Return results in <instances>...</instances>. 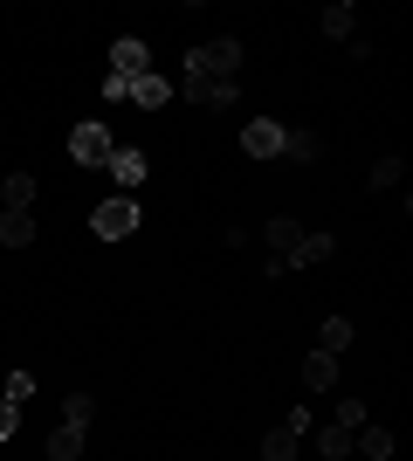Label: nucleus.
<instances>
[{
  "label": "nucleus",
  "instance_id": "nucleus-1",
  "mask_svg": "<svg viewBox=\"0 0 413 461\" xmlns=\"http://www.w3.org/2000/svg\"><path fill=\"white\" fill-rule=\"evenodd\" d=\"M179 77H193V83H241V41H235V35L200 41L193 56H186V69H179Z\"/></svg>",
  "mask_w": 413,
  "mask_h": 461
},
{
  "label": "nucleus",
  "instance_id": "nucleus-2",
  "mask_svg": "<svg viewBox=\"0 0 413 461\" xmlns=\"http://www.w3.org/2000/svg\"><path fill=\"white\" fill-rule=\"evenodd\" d=\"M138 221H145V207H138L131 193H118V200H103V207L90 213L97 241H124V234H138Z\"/></svg>",
  "mask_w": 413,
  "mask_h": 461
},
{
  "label": "nucleus",
  "instance_id": "nucleus-3",
  "mask_svg": "<svg viewBox=\"0 0 413 461\" xmlns=\"http://www.w3.org/2000/svg\"><path fill=\"white\" fill-rule=\"evenodd\" d=\"M111 152H118V145H111V124H103V117H83L76 131H69V158H76V166H111Z\"/></svg>",
  "mask_w": 413,
  "mask_h": 461
},
{
  "label": "nucleus",
  "instance_id": "nucleus-4",
  "mask_svg": "<svg viewBox=\"0 0 413 461\" xmlns=\"http://www.w3.org/2000/svg\"><path fill=\"white\" fill-rule=\"evenodd\" d=\"M283 131H290V124H275V117H248V124H241V152L248 158H283Z\"/></svg>",
  "mask_w": 413,
  "mask_h": 461
},
{
  "label": "nucleus",
  "instance_id": "nucleus-5",
  "mask_svg": "<svg viewBox=\"0 0 413 461\" xmlns=\"http://www.w3.org/2000/svg\"><path fill=\"white\" fill-rule=\"evenodd\" d=\"M111 77H124V83L152 77V49H145L138 35H118V41H111Z\"/></svg>",
  "mask_w": 413,
  "mask_h": 461
},
{
  "label": "nucleus",
  "instance_id": "nucleus-6",
  "mask_svg": "<svg viewBox=\"0 0 413 461\" xmlns=\"http://www.w3.org/2000/svg\"><path fill=\"white\" fill-rule=\"evenodd\" d=\"M173 90L186 96V104H200V111H228V104L241 96V83H193V77H179Z\"/></svg>",
  "mask_w": 413,
  "mask_h": 461
},
{
  "label": "nucleus",
  "instance_id": "nucleus-7",
  "mask_svg": "<svg viewBox=\"0 0 413 461\" xmlns=\"http://www.w3.org/2000/svg\"><path fill=\"white\" fill-rule=\"evenodd\" d=\"M331 249H337V234H324V228H303V241L290 249L283 276H290V269H317V262H331Z\"/></svg>",
  "mask_w": 413,
  "mask_h": 461
},
{
  "label": "nucleus",
  "instance_id": "nucleus-8",
  "mask_svg": "<svg viewBox=\"0 0 413 461\" xmlns=\"http://www.w3.org/2000/svg\"><path fill=\"white\" fill-rule=\"evenodd\" d=\"M103 173L118 179V186H145V173H152V158L138 152V145H118V152H111V166H103Z\"/></svg>",
  "mask_w": 413,
  "mask_h": 461
},
{
  "label": "nucleus",
  "instance_id": "nucleus-9",
  "mask_svg": "<svg viewBox=\"0 0 413 461\" xmlns=\"http://www.w3.org/2000/svg\"><path fill=\"white\" fill-rule=\"evenodd\" d=\"M124 96H131L138 111H166V104H173V77H131Z\"/></svg>",
  "mask_w": 413,
  "mask_h": 461
},
{
  "label": "nucleus",
  "instance_id": "nucleus-10",
  "mask_svg": "<svg viewBox=\"0 0 413 461\" xmlns=\"http://www.w3.org/2000/svg\"><path fill=\"white\" fill-rule=\"evenodd\" d=\"M0 213H35V179H28V173L0 179Z\"/></svg>",
  "mask_w": 413,
  "mask_h": 461
},
{
  "label": "nucleus",
  "instance_id": "nucleus-11",
  "mask_svg": "<svg viewBox=\"0 0 413 461\" xmlns=\"http://www.w3.org/2000/svg\"><path fill=\"white\" fill-rule=\"evenodd\" d=\"M303 385H310V393H331L337 385V358L331 351H310V358H303Z\"/></svg>",
  "mask_w": 413,
  "mask_h": 461
},
{
  "label": "nucleus",
  "instance_id": "nucleus-12",
  "mask_svg": "<svg viewBox=\"0 0 413 461\" xmlns=\"http://www.w3.org/2000/svg\"><path fill=\"white\" fill-rule=\"evenodd\" d=\"M317 455H324V461H352V427H317Z\"/></svg>",
  "mask_w": 413,
  "mask_h": 461
},
{
  "label": "nucleus",
  "instance_id": "nucleus-13",
  "mask_svg": "<svg viewBox=\"0 0 413 461\" xmlns=\"http://www.w3.org/2000/svg\"><path fill=\"white\" fill-rule=\"evenodd\" d=\"M352 455L386 461V455H393V434H386V427H358V434H352Z\"/></svg>",
  "mask_w": 413,
  "mask_h": 461
},
{
  "label": "nucleus",
  "instance_id": "nucleus-14",
  "mask_svg": "<svg viewBox=\"0 0 413 461\" xmlns=\"http://www.w3.org/2000/svg\"><path fill=\"white\" fill-rule=\"evenodd\" d=\"M283 152H290L296 166H317V158H324V138L317 131H283Z\"/></svg>",
  "mask_w": 413,
  "mask_h": 461
},
{
  "label": "nucleus",
  "instance_id": "nucleus-15",
  "mask_svg": "<svg viewBox=\"0 0 413 461\" xmlns=\"http://www.w3.org/2000/svg\"><path fill=\"white\" fill-rule=\"evenodd\" d=\"M83 434H90V427H69V420H62L56 434H49V461H76L83 455Z\"/></svg>",
  "mask_w": 413,
  "mask_h": 461
},
{
  "label": "nucleus",
  "instance_id": "nucleus-16",
  "mask_svg": "<svg viewBox=\"0 0 413 461\" xmlns=\"http://www.w3.org/2000/svg\"><path fill=\"white\" fill-rule=\"evenodd\" d=\"M317 28H324V35L331 41H345L358 28V14H352V0H331V7H324V21H317Z\"/></svg>",
  "mask_w": 413,
  "mask_h": 461
},
{
  "label": "nucleus",
  "instance_id": "nucleus-17",
  "mask_svg": "<svg viewBox=\"0 0 413 461\" xmlns=\"http://www.w3.org/2000/svg\"><path fill=\"white\" fill-rule=\"evenodd\" d=\"M0 241H7V249H28V241H35V213H0Z\"/></svg>",
  "mask_w": 413,
  "mask_h": 461
},
{
  "label": "nucleus",
  "instance_id": "nucleus-18",
  "mask_svg": "<svg viewBox=\"0 0 413 461\" xmlns=\"http://www.w3.org/2000/svg\"><path fill=\"white\" fill-rule=\"evenodd\" d=\"M296 441H303V434H290V427H269V434H262V461H296Z\"/></svg>",
  "mask_w": 413,
  "mask_h": 461
},
{
  "label": "nucleus",
  "instance_id": "nucleus-19",
  "mask_svg": "<svg viewBox=\"0 0 413 461\" xmlns=\"http://www.w3.org/2000/svg\"><path fill=\"white\" fill-rule=\"evenodd\" d=\"M345 345H352V324H345V317H324V330H317V351H331V358H337Z\"/></svg>",
  "mask_w": 413,
  "mask_h": 461
},
{
  "label": "nucleus",
  "instance_id": "nucleus-20",
  "mask_svg": "<svg viewBox=\"0 0 413 461\" xmlns=\"http://www.w3.org/2000/svg\"><path fill=\"white\" fill-rule=\"evenodd\" d=\"M62 420H69V427H90V420H97V400H90V393H69V400H62Z\"/></svg>",
  "mask_w": 413,
  "mask_h": 461
},
{
  "label": "nucleus",
  "instance_id": "nucleus-21",
  "mask_svg": "<svg viewBox=\"0 0 413 461\" xmlns=\"http://www.w3.org/2000/svg\"><path fill=\"white\" fill-rule=\"evenodd\" d=\"M28 393H35V372H7V385H0V400H28Z\"/></svg>",
  "mask_w": 413,
  "mask_h": 461
},
{
  "label": "nucleus",
  "instance_id": "nucleus-22",
  "mask_svg": "<svg viewBox=\"0 0 413 461\" xmlns=\"http://www.w3.org/2000/svg\"><path fill=\"white\" fill-rule=\"evenodd\" d=\"M373 186H400V158H393V152L373 166Z\"/></svg>",
  "mask_w": 413,
  "mask_h": 461
},
{
  "label": "nucleus",
  "instance_id": "nucleus-23",
  "mask_svg": "<svg viewBox=\"0 0 413 461\" xmlns=\"http://www.w3.org/2000/svg\"><path fill=\"white\" fill-rule=\"evenodd\" d=\"M331 420H337V427H352V434H358V427H365V406H358V400H345V406L331 413Z\"/></svg>",
  "mask_w": 413,
  "mask_h": 461
},
{
  "label": "nucleus",
  "instance_id": "nucleus-24",
  "mask_svg": "<svg viewBox=\"0 0 413 461\" xmlns=\"http://www.w3.org/2000/svg\"><path fill=\"white\" fill-rule=\"evenodd\" d=\"M14 427H21V406H14V400H0V441H14Z\"/></svg>",
  "mask_w": 413,
  "mask_h": 461
}]
</instances>
